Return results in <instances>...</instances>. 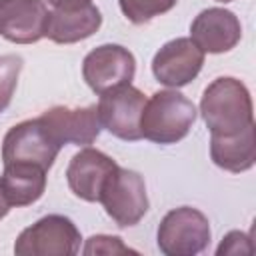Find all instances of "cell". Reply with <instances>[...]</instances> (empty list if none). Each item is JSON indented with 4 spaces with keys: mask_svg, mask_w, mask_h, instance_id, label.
Returning <instances> with one entry per match:
<instances>
[{
    "mask_svg": "<svg viewBox=\"0 0 256 256\" xmlns=\"http://www.w3.org/2000/svg\"><path fill=\"white\" fill-rule=\"evenodd\" d=\"M200 114L214 136L236 134L254 122L250 92L240 80L220 76L206 86L200 100Z\"/></svg>",
    "mask_w": 256,
    "mask_h": 256,
    "instance_id": "1",
    "label": "cell"
},
{
    "mask_svg": "<svg viewBox=\"0 0 256 256\" xmlns=\"http://www.w3.org/2000/svg\"><path fill=\"white\" fill-rule=\"evenodd\" d=\"M196 106L178 90H158L146 100L140 116L142 138L156 144H176L188 136Z\"/></svg>",
    "mask_w": 256,
    "mask_h": 256,
    "instance_id": "2",
    "label": "cell"
},
{
    "mask_svg": "<svg viewBox=\"0 0 256 256\" xmlns=\"http://www.w3.org/2000/svg\"><path fill=\"white\" fill-rule=\"evenodd\" d=\"M76 224L62 214H48L24 228L16 238L18 256H74L80 250Z\"/></svg>",
    "mask_w": 256,
    "mask_h": 256,
    "instance_id": "3",
    "label": "cell"
},
{
    "mask_svg": "<svg viewBox=\"0 0 256 256\" xmlns=\"http://www.w3.org/2000/svg\"><path fill=\"white\" fill-rule=\"evenodd\" d=\"M156 240L166 256H194L210 242V222L200 210L180 206L162 218Z\"/></svg>",
    "mask_w": 256,
    "mask_h": 256,
    "instance_id": "4",
    "label": "cell"
},
{
    "mask_svg": "<svg viewBox=\"0 0 256 256\" xmlns=\"http://www.w3.org/2000/svg\"><path fill=\"white\" fill-rule=\"evenodd\" d=\"M98 202L104 206L106 214L116 222V226L128 228L138 224L148 212L144 178L134 170L118 166L108 176Z\"/></svg>",
    "mask_w": 256,
    "mask_h": 256,
    "instance_id": "5",
    "label": "cell"
},
{
    "mask_svg": "<svg viewBox=\"0 0 256 256\" xmlns=\"http://www.w3.org/2000/svg\"><path fill=\"white\" fill-rule=\"evenodd\" d=\"M60 148L62 146L48 134L40 118H32L12 126L6 132L2 140V162H30L48 170Z\"/></svg>",
    "mask_w": 256,
    "mask_h": 256,
    "instance_id": "6",
    "label": "cell"
},
{
    "mask_svg": "<svg viewBox=\"0 0 256 256\" xmlns=\"http://www.w3.org/2000/svg\"><path fill=\"white\" fill-rule=\"evenodd\" d=\"M134 74V54L120 44H102L88 52L82 62V76L96 94L130 84Z\"/></svg>",
    "mask_w": 256,
    "mask_h": 256,
    "instance_id": "7",
    "label": "cell"
},
{
    "mask_svg": "<svg viewBox=\"0 0 256 256\" xmlns=\"http://www.w3.org/2000/svg\"><path fill=\"white\" fill-rule=\"evenodd\" d=\"M146 104L144 92L126 84L114 90L100 94L98 102V116L100 124L116 138L134 142L140 140V116Z\"/></svg>",
    "mask_w": 256,
    "mask_h": 256,
    "instance_id": "8",
    "label": "cell"
},
{
    "mask_svg": "<svg viewBox=\"0 0 256 256\" xmlns=\"http://www.w3.org/2000/svg\"><path fill=\"white\" fill-rule=\"evenodd\" d=\"M202 64L204 52L190 38H174L154 54L152 74L164 86L182 88L200 74Z\"/></svg>",
    "mask_w": 256,
    "mask_h": 256,
    "instance_id": "9",
    "label": "cell"
},
{
    "mask_svg": "<svg viewBox=\"0 0 256 256\" xmlns=\"http://www.w3.org/2000/svg\"><path fill=\"white\" fill-rule=\"evenodd\" d=\"M38 118L48 130V134L60 146L64 144L88 146L98 138L102 130L96 106H84V108L54 106L42 112Z\"/></svg>",
    "mask_w": 256,
    "mask_h": 256,
    "instance_id": "10",
    "label": "cell"
},
{
    "mask_svg": "<svg viewBox=\"0 0 256 256\" xmlns=\"http://www.w3.org/2000/svg\"><path fill=\"white\" fill-rule=\"evenodd\" d=\"M242 36L240 20L234 12L224 8H206L190 24V40L208 54H222L232 50Z\"/></svg>",
    "mask_w": 256,
    "mask_h": 256,
    "instance_id": "11",
    "label": "cell"
},
{
    "mask_svg": "<svg viewBox=\"0 0 256 256\" xmlns=\"http://www.w3.org/2000/svg\"><path fill=\"white\" fill-rule=\"evenodd\" d=\"M48 8L42 0H0V36L14 44L44 38Z\"/></svg>",
    "mask_w": 256,
    "mask_h": 256,
    "instance_id": "12",
    "label": "cell"
},
{
    "mask_svg": "<svg viewBox=\"0 0 256 256\" xmlns=\"http://www.w3.org/2000/svg\"><path fill=\"white\" fill-rule=\"evenodd\" d=\"M116 168L118 164L104 152L94 148H84L72 156L66 168V180L74 196L86 202H98L108 176Z\"/></svg>",
    "mask_w": 256,
    "mask_h": 256,
    "instance_id": "13",
    "label": "cell"
},
{
    "mask_svg": "<svg viewBox=\"0 0 256 256\" xmlns=\"http://www.w3.org/2000/svg\"><path fill=\"white\" fill-rule=\"evenodd\" d=\"M100 26L102 14L92 2L72 8H54L48 12L44 36L56 44H74L98 32Z\"/></svg>",
    "mask_w": 256,
    "mask_h": 256,
    "instance_id": "14",
    "label": "cell"
},
{
    "mask_svg": "<svg viewBox=\"0 0 256 256\" xmlns=\"http://www.w3.org/2000/svg\"><path fill=\"white\" fill-rule=\"evenodd\" d=\"M46 172L38 164L10 162L4 164L0 188L10 206H28L36 202L46 190Z\"/></svg>",
    "mask_w": 256,
    "mask_h": 256,
    "instance_id": "15",
    "label": "cell"
},
{
    "mask_svg": "<svg viewBox=\"0 0 256 256\" xmlns=\"http://www.w3.org/2000/svg\"><path fill=\"white\" fill-rule=\"evenodd\" d=\"M210 158L212 162L228 172H246L256 162V138L254 122L244 130L230 136H214L210 140Z\"/></svg>",
    "mask_w": 256,
    "mask_h": 256,
    "instance_id": "16",
    "label": "cell"
},
{
    "mask_svg": "<svg viewBox=\"0 0 256 256\" xmlns=\"http://www.w3.org/2000/svg\"><path fill=\"white\" fill-rule=\"evenodd\" d=\"M176 2L178 0H118L122 14L132 24H146L152 18L172 10Z\"/></svg>",
    "mask_w": 256,
    "mask_h": 256,
    "instance_id": "17",
    "label": "cell"
},
{
    "mask_svg": "<svg viewBox=\"0 0 256 256\" xmlns=\"http://www.w3.org/2000/svg\"><path fill=\"white\" fill-rule=\"evenodd\" d=\"M22 70V58L16 54L0 56V114L10 106L12 94L18 84V76Z\"/></svg>",
    "mask_w": 256,
    "mask_h": 256,
    "instance_id": "18",
    "label": "cell"
},
{
    "mask_svg": "<svg viewBox=\"0 0 256 256\" xmlns=\"http://www.w3.org/2000/svg\"><path fill=\"white\" fill-rule=\"evenodd\" d=\"M82 252L86 256H92V254H106V256H114V254H138L136 250L128 248L122 238L118 236H108V234H96V236H90L86 240V246L82 248Z\"/></svg>",
    "mask_w": 256,
    "mask_h": 256,
    "instance_id": "19",
    "label": "cell"
},
{
    "mask_svg": "<svg viewBox=\"0 0 256 256\" xmlns=\"http://www.w3.org/2000/svg\"><path fill=\"white\" fill-rule=\"evenodd\" d=\"M254 248H252V242H250V236L240 232V230H232L224 236V240L220 242L216 254L218 256H224V254H252Z\"/></svg>",
    "mask_w": 256,
    "mask_h": 256,
    "instance_id": "20",
    "label": "cell"
},
{
    "mask_svg": "<svg viewBox=\"0 0 256 256\" xmlns=\"http://www.w3.org/2000/svg\"><path fill=\"white\" fill-rule=\"evenodd\" d=\"M50 6L54 8H72V6H82V4H88L90 0H46Z\"/></svg>",
    "mask_w": 256,
    "mask_h": 256,
    "instance_id": "21",
    "label": "cell"
},
{
    "mask_svg": "<svg viewBox=\"0 0 256 256\" xmlns=\"http://www.w3.org/2000/svg\"><path fill=\"white\" fill-rule=\"evenodd\" d=\"M10 204H8V200H6V196H4V192H2V188H0V220L10 212Z\"/></svg>",
    "mask_w": 256,
    "mask_h": 256,
    "instance_id": "22",
    "label": "cell"
},
{
    "mask_svg": "<svg viewBox=\"0 0 256 256\" xmlns=\"http://www.w3.org/2000/svg\"><path fill=\"white\" fill-rule=\"evenodd\" d=\"M216 2H232V0H216Z\"/></svg>",
    "mask_w": 256,
    "mask_h": 256,
    "instance_id": "23",
    "label": "cell"
}]
</instances>
